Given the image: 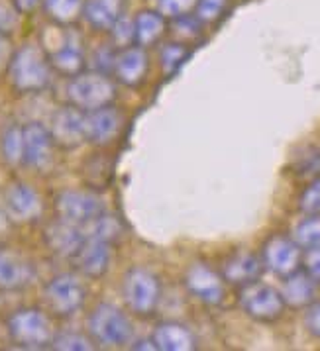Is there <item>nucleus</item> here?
Segmentation results:
<instances>
[{
	"mask_svg": "<svg viewBox=\"0 0 320 351\" xmlns=\"http://www.w3.org/2000/svg\"><path fill=\"white\" fill-rule=\"evenodd\" d=\"M114 59H116V53L112 51L111 47L106 45H102L100 49L95 51V56H93V65H95V71L98 73H104V75H111L112 69H114Z\"/></svg>",
	"mask_w": 320,
	"mask_h": 351,
	"instance_id": "obj_38",
	"label": "nucleus"
},
{
	"mask_svg": "<svg viewBox=\"0 0 320 351\" xmlns=\"http://www.w3.org/2000/svg\"><path fill=\"white\" fill-rule=\"evenodd\" d=\"M111 243L100 241L95 238H84L83 245L79 247V252L73 255V261L79 269V273H83L89 279H100L106 275V271L111 267Z\"/></svg>",
	"mask_w": 320,
	"mask_h": 351,
	"instance_id": "obj_16",
	"label": "nucleus"
},
{
	"mask_svg": "<svg viewBox=\"0 0 320 351\" xmlns=\"http://www.w3.org/2000/svg\"><path fill=\"white\" fill-rule=\"evenodd\" d=\"M45 12L57 24H71L83 14L84 0H43Z\"/></svg>",
	"mask_w": 320,
	"mask_h": 351,
	"instance_id": "obj_29",
	"label": "nucleus"
},
{
	"mask_svg": "<svg viewBox=\"0 0 320 351\" xmlns=\"http://www.w3.org/2000/svg\"><path fill=\"white\" fill-rule=\"evenodd\" d=\"M52 348H56V350L87 351L93 350L95 346H93V339L81 336V334H71V332H67V334H59V336L54 337Z\"/></svg>",
	"mask_w": 320,
	"mask_h": 351,
	"instance_id": "obj_37",
	"label": "nucleus"
},
{
	"mask_svg": "<svg viewBox=\"0 0 320 351\" xmlns=\"http://www.w3.org/2000/svg\"><path fill=\"white\" fill-rule=\"evenodd\" d=\"M262 261L264 267L279 277H287L301 269L303 263V250L301 245L285 234H271L264 241L262 247Z\"/></svg>",
	"mask_w": 320,
	"mask_h": 351,
	"instance_id": "obj_9",
	"label": "nucleus"
},
{
	"mask_svg": "<svg viewBox=\"0 0 320 351\" xmlns=\"http://www.w3.org/2000/svg\"><path fill=\"white\" fill-rule=\"evenodd\" d=\"M305 326L312 336L320 339V300L310 302L305 308Z\"/></svg>",
	"mask_w": 320,
	"mask_h": 351,
	"instance_id": "obj_40",
	"label": "nucleus"
},
{
	"mask_svg": "<svg viewBox=\"0 0 320 351\" xmlns=\"http://www.w3.org/2000/svg\"><path fill=\"white\" fill-rule=\"evenodd\" d=\"M124 118L114 106H104L98 110L84 112V134L87 141L95 145H106L112 143L122 132Z\"/></svg>",
	"mask_w": 320,
	"mask_h": 351,
	"instance_id": "obj_15",
	"label": "nucleus"
},
{
	"mask_svg": "<svg viewBox=\"0 0 320 351\" xmlns=\"http://www.w3.org/2000/svg\"><path fill=\"white\" fill-rule=\"evenodd\" d=\"M8 75L20 93H40L52 81V63L42 47L28 43L10 57Z\"/></svg>",
	"mask_w": 320,
	"mask_h": 351,
	"instance_id": "obj_1",
	"label": "nucleus"
},
{
	"mask_svg": "<svg viewBox=\"0 0 320 351\" xmlns=\"http://www.w3.org/2000/svg\"><path fill=\"white\" fill-rule=\"evenodd\" d=\"M34 267L12 252L0 250V289L20 291L34 281Z\"/></svg>",
	"mask_w": 320,
	"mask_h": 351,
	"instance_id": "obj_21",
	"label": "nucleus"
},
{
	"mask_svg": "<svg viewBox=\"0 0 320 351\" xmlns=\"http://www.w3.org/2000/svg\"><path fill=\"white\" fill-rule=\"evenodd\" d=\"M191 57V45H185L181 42H169L159 49V65L163 75L177 73L183 63Z\"/></svg>",
	"mask_w": 320,
	"mask_h": 351,
	"instance_id": "obj_30",
	"label": "nucleus"
},
{
	"mask_svg": "<svg viewBox=\"0 0 320 351\" xmlns=\"http://www.w3.org/2000/svg\"><path fill=\"white\" fill-rule=\"evenodd\" d=\"M112 43L118 47V49H124L134 45V20L122 16L114 26L111 28Z\"/></svg>",
	"mask_w": 320,
	"mask_h": 351,
	"instance_id": "obj_35",
	"label": "nucleus"
},
{
	"mask_svg": "<svg viewBox=\"0 0 320 351\" xmlns=\"http://www.w3.org/2000/svg\"><path fill=\"white\" fill-rule=\"evenodd\" d=\"M196 2L198 0H157V10L165 18L173 20V18H179V16L193 14L196 8Z\"/></svg>",
	"mask_w": 320,
	"mask_h": 351,
	"instance_id": "obj_34",
	"label": "nucleus"
},
{
	"mask_svg": "<svg viewBox=\"0 0 320 351\" xmlns=\"http://www.w3.org/2000/svg\"><path fill=\"white\" fill-rule=\"evenodd\" d=\"M264 273V261L262 257L253 255L250 252H234L228 255L222 263V275L224 282L236 285V287H244L248 282L260 281Z\"/></svg>",
	"mask_w": 320,
	"mask_h": 351,
	"instance_id": "obj_17",
	"label": "nucleus"
},
{
	"mask_svg": "<svg viewBox=\"0 0 320 351\" xmlns=\"http://www.w3.org/2000/svg\"><path fill=\"white\" fill-rule=\"evenodd\" d=\"M0 152L8 165L24 163V128L8 126L0 140Z\"/></svg>",
	"mask_w": 320,
	"mask_h": 351,
	"instance_id": "obj_27",
	"label": "nucleus"
},
{
	"mask_svg": "<svg viewBox=\"0 0 320 351\" xmlns=\"http://www.w3.org/2000/svg\"><path fill=\"white\" fill-rule=\"evenodd\" d=\"M317 285L305 269H297L295 273L283 277L281 296L285 300V306L291 308H306L310 302L317 300Z\"/></svg>",
	"mask_w": 320,
	"mask_h": 351,
	"instance_id": "obj_20",
	"label": "nucleus"
},
{
	"mask_svg": "<svg viewBox=\"0 0 320 351\" xmlns=\"http://www.w3.org/2000/svg\"><path fill=\"white\" fill-rule=\"evenodd\" d=\"M6 214L18 224H28L42 216L43 204L40 195L26 183H14L6 191Z\"/></svg>",
	"mask_w": 320,
	"mask_h": 351,
	"instance_id": "obj_14",
	"label": "nucleus"
},
{
	"mask_svg": "<svg viewBox=\"0 0 320 351\" xmlns=\"http://www.w3.org/2000/svg\"><path fill=\"white\" fill-rule=\"evenodd\" d=\"M299 208L305 214H320V177L310 179V183L299 198Z\"/></svg>",
	"mask_w": 320,
	"mask_h": 351,
	"instance_id": "obj_36",
	"label": "nucleus"
},
{
	"mask_svg": "<svg viewBox=\"0 0 320 351\" xmlns=\"http://www.w3.org/2000/svg\"><path fill=\"white\" fill-rule=\"evenodd\" d=\"M148 73H150V57L146 47H139L134 43L116 53L112 75L120 84L136 88L146 81Z\"/></svg>",
	"mask_w": 320,
	"mask_h": 351,
	"instance_id": "obj_12",
	"label": "nucleus"
},
{
	"mask_svg": "<svg viewBox=\"0 0 320 351\" xmlns=\"http://www.w3.org/2000/svg\"><path fill=\"white\" fill-rule=\"evenodd\" d=\"M126 0H84L83 18L89 26L98 32H111V28L124 16Z\"/></svg>",
	"mask_w": 320,
	"mask_h": 351,
	"instance_id": "obj_23",
	"label": "nucleus"
},
{
	"mask_svg": "<svg viewBox=\"0 0 320 351\" xmlns=\"http://www.w3.org/2000/svg\"><path fill=\"white\" fill-rule=\"evenodd\" d=\"M303 255V263H305V271L320 285V245L305 250Z\"/></svg>",
	"mask_w": 320,
	"mask_h": 351,
	"instance_id": "obj_39",
	"label": "nucleus"
},
{
	"mask_svg": "<svg viewBox=\"0 0 320 351\" xmlns=\"http://www.w3.org/2000/svg\"><path fill=\"white\" fill-rule=\"evenodd\" d=\"M84 236L89 238L100 239V241H106V243H116L120 241L124 236V224L118 216H114L111 212H102L100 216H97L91 224H87L83 228Z\"/></svg>",
	"mask_w": 320,
	"mask_h": 351,
	"instance_id": "obj_25",
	"label": "nucleus"
},
{
	"mask_svg": "<svg viewBox=\"0 0 320 351\" xmlns=\"http://www.w3.org/2000/svg\"><path fill=\"white\" fill-rule=\"evenodd\" d=\"M230 0H198L193 14L203 22V24H212L228 10Z\"/></svg>",
	"mask_w": 320,
	"mask_h": 351,
	"instance_id": "obj_33",
	"label": "nucleus"
},
{
	"mask_svg": "<svg viewBox=\"0 0 320 351\" xmlns=\"http://www.w3.org/2000/svg\"><path fill=\"white\" fill-rule=\"evenodd\" d=\"M112 175H114V163L106 155H97L89 159L84 165V181L91 184V189H97V191L108 189Z\"/></svg>",
	"mask_w": 320,
	"mask_h": 351,
	"instance_id": "obj_26",
	"label": "nucleus"
},
{
	"mask_svg": "<svg viewBox=\"0 0 320 351\" xmlns=\"http://www.w3.org/2000/svg\"><path fill=\"white\" fill-rule=\"evenodd\" d=\"M10 47H8V40H6V34L0 32V67L4 63H10Z\"/></svg>",
	"mask_w": 320,
	"mask_h": 351,
	"instance_id": "obj_42",
	"label": "nucleus"
},
{
	"mask_svg": "<svg viewBox=\"0 0 320 351\" xmlns=\"http://www.w3.org/2000/svg\"><path fill=\"white\" fill-rule=\"evenodd\" d=\"M116 95H118V88L111 79V75H104L98 71H91V73L81 71L67 84L69 102L83 112L111 106L116 100Z\"/></svg>",
	"mask_w": 320,
	"mask_h": 351,
	"instance_id": "obj_2",
	"label": "nucleus"
},
{
	"mask_svg": "<svg viewBox=\"0 0 320 351\" xmlns=\"http://www.w3.org/2000/svg\"><path fill=\"white\" fill-rule=\"evenodd\" d=\"M84 238L87 236H84L83 228L65 222L61 218H57L56 222H52L45 228V243L49 245L52 252L61 257L73 259V255L83 245Z\"/></svg>",
	"mask_w": 320,
	"mask_h": 351,
	"instance_id": "obj_18",
	"label": "nucleus"
},
{
	"mask_svg": "<svg viewBox=\"0 0 320 351\" xmlns=\"http://www.w3.org/2000/svg\"><path fill=\"white\" fill-rule=\"evenodd\" d=\"M134 350H157L155 348V343H153V339H138V341H134Z\"/></svg>",
	"mask_w": 320,
	"mask_h": 351,
	"instance_id": "obj_44",
	"label": "nucleus"
},
{
	"mask_svg": "<svg viewBox=\"0 0 320 351\" xmlns=\"http://www.w3.org/2000/svg\"><path fill=\"white\" fill-rule=\"evenodd\" d=\"M8 334L18 346L28 350H43L54 341V328L42 310L24 308L14 312L8 320Z\"/></svg>",
	"mask_w": 320,
	"mask_h": 351,
	"instance_id": "obj_4",
	"label": "nucleus"
},
{
	"mask_svg": "<svg viewBox=\"0 0 320 351\" xmlns=\"http://www.w3.org/2000/svg\"><path fill=\"white\" fill-rule=\"evenodd\" d=\"M49 132H52V138L56 141V145H61L65 149H75V147L83 145L87 141L84 112L73 104L59 108L52 118Z\"/></svg>",
	"mask_w": 320,
	"mask_h": 351,
	"instance_id": "obj_11",
	"label": "nucleus"
},
{
	"mask_svg": "<svg viewBox=\"0 0 320 351\" xmlns=\"http://www.w3.org/2000/svg\"><path fill=\"white\" fill-rule=\"evenodd\" d=\"M168 18L159 10H141L134 18V43L152 47L168 34Z\"/></svg>",
	"mask_w": 320,
	"mask_h": 351,
	"instance_id": "obj_24",
	"label": "nucleus"
},
{
	"mask_svg": "<svg viewBox=\"0 0 320 351\" xmlns=\"http://www.w3.org/2000/svg\"><path fill=\"white\" fill-rule=\"evenodd\" d=\"M122 296L128 308L138 316L153 314L161 298V282L152 271L144 267H132L122 281Z\"/></svg>",
	"mask_w": 320,
	"mask_h": 351,
	"instance_id": "obj_6",
	"label": "nucleus"
},
{
	"mask_svg": "<svg viewBox=\"0 0 320 351\" xmlns=\"http://www.w3.org/2000/svg\"><path fill=\"white\" fill-rule=\"evenodd\" d=\"M153 343L159 351L196 350L195 334L181 322H161L153 330Z\"/></svg>",
	"mask_w": 320,
	"mask_h": 351,
	"instance_id": "obj_22",
	"label": "nucleus"
},
{
	"mask_svg": "<svg viewBox=\"0 0 320 351\" xmlns=\"http://www.w3.org/2000/svg\"><path fill=\"white\" fill-rule=\"evenodd\" d=\"M293 239L301 245V250L320 245V214H306V218H303L295 228Z\"/></svg>",
	"mask_w": 320,
	"mask_h": 351,
	"instance_id": "obj_31",
	"label": "nucleus"
},
{
	"mask_svg": "<svg viewBox=\"0 0 320 351\" xmlns=\"http://www.w3.org/2000/svg\"><path fill=\"white\" fill-rule=\"evenodd\" d=\"M54 145L49 128L40 122L24 126V163L32 169L45 171L54 161Z\"/></svg>",
	"mask_w": 320,
	"mask_h": 351,
	"instance_id": "obj_13",
	"label": "nucleus"
},
{
	"mask_svg": "<svg viewBox=\"0 0 320 351\" xmlns=\"http://www.w3.org/2000/svg\"><path fill=\"white\" fill-rule=\"evenodd\" d=\"M57 216L65 222L84 228L106 210L102 198L89 191H63L56 198Z\"/></svg>",
	"mask_w": 320,
	"mask_h": 351,
	"instance_id": "obj_8",
	"label": "nucleus"
},
{
	"mask_svg": "<svg viewBox=\"0 0 320 351\" xmlns=\"http://www.w3.org/2000/svg\"><path fill=\"white\" fill-rule=\"evenodd\" d=\"M49 63H52V67H56L63 75H69V77L79 75L84 67L83 38L77 32L67 29L61 40V45L52 53Z\"/></svg>",
	"mask_w": 320,
	"mask_h": 351,
	"instance_id": "obj_19",
	"label": "nucleus"
},
{
	"mask_svg": "<svg viewBox=\"0 0 320 351\" xmlns=\"http://www.w3.org/2000/svg\"><path fill=\"white\" fill-rule=\"evenodd\" d=\"M89 334L104 348H122L134 336V328L124 310L111 302H100L89 316Z\"/></svg>",
	"mask_w": 320,
	"mask_h": 351,
	"instance_id": "obj_3",
	"label": "nucleus"
},
{
	"mask_svg": "<svg viewBox=\"0 0 320 351\" xmlns=\"http://www.w3.org/2000/svg\"><path fill=\"white\" fill-rule=\"evenodd\" d=\"M183 282L187 287V291L195 296L196 300L209 304V306H216L224 300V279L218 271L210 267L205 261H195L191 263L187 271Z\"/></svg>",
	"mask_w": 320,
	"mask_h": 351,
	"instance_id": "obj_10",
	"label": "nucleus"
},
{
	"mask_svg": "<svg viewBox=\"0 0 320 351\" xmlns=\"http://www.w3.org/2000/svg\"><path fill=\"white\" fill-rule=\"evenodd\" d=\"M38 2H40V0H16V6H18V10H22V12H30V10H34V8L38 6Z\"/></svg>",
	"mask_w": 320,
	"mask_h": 351,
	"instance_id": "obj_43",
	"label": "nucleus"
},
{
	"mask_svg": "<svg viewBox=\"0 0 320 351\" xmlns=\"http://www.w3.org/2000/svg\"><path fill=\"white\" fill-rule=\"evenodd\" d=\"M293 173L303 179H317L320 177V149L315 145L305 147L301 154L293 159Z\"/></svg>",
	"mask_w": 320,
	"mask_h": 351,
	"instance_id": "obj_32",
	"label": "nucleus"
},
{
	"mask_svg": "<svg viewBox=\"0 0 320 351\" xmlns=\"http://www.w3.org/2000/svg\"><path fill=\"white\" fill-rule=\"evenodd\" d=\"M203 22L195 14L179 16L171 20V26H168V32L171 34L173 42H181L185 45H191L196 42L203 34Z\"/></svg>",
	"mask_w": 320,
	"mask_h": 351,
	"instance_id": "obj_28",
	"label": "nucleus"
},
{
	"mask_svg": "<svg viewBox=\"0 0 320 351\" xmlns=\"http://www.w3.org/2000/svg\"><path fill=\"white\" fill-rule=\"evenodd\" d=\"M87 289L83 281L71 273L57 275L45 285V302L57 316H73L83 308Z\"/></svg>",
	"mask_w": 320,
	"mask_h": 351,
	"instance_id": "obj_7",
	"label": "nucleus"
},
{
	"mask_svg": "<svg viewBox=\"0 0 320 351\" xmlns=\"http://www.w3.org/2000/svg\"><path fill=\"white\" fill-rule=\"evenodd\" d=\"M238 302H240V308L255 322H275L285 312V300H283L281 293L277 289L260 281L240 287Z\"/></svg>",
	"mask_w": 320,
	"mask_h": 351,
	"instance_id": "obj_5",
	"label": "nucleus"
},
{
	"mask_svg": "<svg viewBox=\"0 0 320 351\" xmlns=\"http://www.w3.org/2000/svg\"><path fill=\"white\" fill-rule=\"evenodd\" d=\"M14 24H16L14 10H12L8 4L0 2V32H2V34H8L10 29L14 28Z\"/></svg>",
	"mask_w": 320,
	"mask_h": 351,
	"instance_id": "obj_41",
	"label": "nucleus"
}]
</instances>
